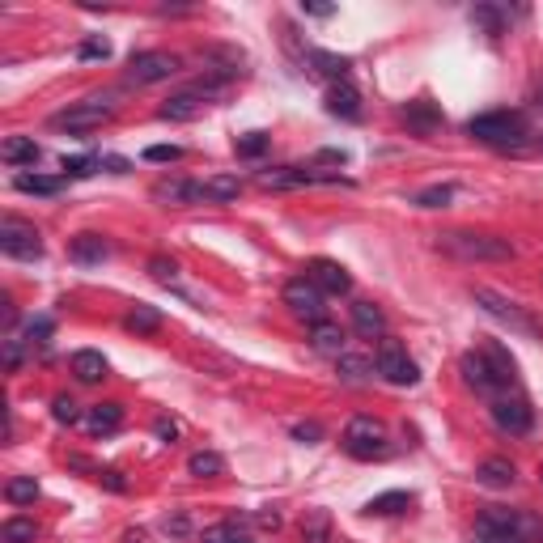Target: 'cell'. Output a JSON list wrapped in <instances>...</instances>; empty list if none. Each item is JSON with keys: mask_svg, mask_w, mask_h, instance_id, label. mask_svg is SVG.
<instances>
[{"mask_svg": "<svg viewBox=\"0 0 543 543\" xmlns=\"http://www.w3.org/2000/svg\"><path fill=\"white\" fill-rule=\"evenodd\" d=\"M437 251L463 263H509L518 255L509 238L476 234V230H446V234H437Z\"/></svg>", "mask_w": 543, "mask_h": 543, "instance_id": "6da1fadb", "label": "cell"}, {"mask_svg": "<svg viewBox=\"0 0 543 543\" xmlns=\"http://www.w3.org/2000/svg\"><path fill=\"white\" fill-rule=\"evenodd\" d=\"M458 370H463V383H467L471 391H480V395H488V399L506 395L509 386H514V361L497 344L480 348V353H467V357L458 361Z\"/></svg>", "mask_w": 543, "mask_h": 543, "instance_id": "7a4b0ae2", "label": "cell"}, {"mask_svg": "<svg viewBox=\"0 0 543 543\" xmlns=\"http://www.w3.org/2000/svg\"><path fill=\"white\" fill-rule=\"evenodd\" d=\"M467 136H476L480 145H493V149H522L527 145V124L514 111H488L471 119Z\"/></svg>", "mask_w": 543, "mask_h": 543, "instance_id": "3957f363", "label": "cell"}, {"mask_svg": "<svg viewBox=\"0 0 543 543\" xmlns=\"http://www.w3.org/2000/svg\"><path fill=\"white\" fill-rule=\"evenodd\" d=\"M111 115H115V94H89V98L56 111L47 124L56 128V132H94V128H102Z\"/></svg>", "mask_w": 543, "mask_h": 543, "instance_id": "277c9868", "label": "cell"}, {"mask_svg": "<svg viewBox=\"0 0 543 543\" xmlns=\"http://www.w3.org/2000/svg\"><path fill=\"white\" fill-rule=\"evenodd\" d=\"M225 81H212V77H204V81H196V86L179 89V94H170V98L161 102V119H174V124H187V119H196L204 107H212L217 98H225Z\"/></svg>", "mask_w": 543, "mask_h": 543, "instance_id": "5b68a950", "label": "cell"}, {"mask_svg": "<svg viewBox=\"0 0 543 543\" xmlns=\"http://www.w3.org/2000/svg\"><path fill=\"white\" fill-rule=\"evenodd\" d=\"M471 302L488 314V319H497L501 327H509L514 335H527V340H543V332H539V323L527 314V310L518 306V302H509L506 293H497V289H476L471 293Z\"/></svg>", "mask_w": 543, "mask_h": 543, "instance_id": "8992f818", "label": "cell"}, {"mask_svg": "<svg viewBox=\"0 0 543 543\" xmlns=\"http://www.w3.org/2000/svg\"><path fill=\"white\" fill-rule=\"evenodd\" d=\"M344 450L353 458H386L391 455V437H386V425L374 416H353L344 425Z\"/></svg>", "mask_w": 543, "mask_h": 543, "instance_id": "52a82bcc", "label": "cell"}, {"mask_svg": "<svg viewBox=\"0 0 543 543\" xmlns=\"http://www.w3.org/2000/svg\"><path fill=\"white\" fill-rule=\"evenodd\" d=\"M374 370L383 374L391 386H416V383H420L416 361L407 357V348L399 344L395 335H383V340H378V353H374Z\"/></svg>", "mask_w": 543, "mask_h": 543, "instance_id": "ba28073f", "label": "cell"}, {"mask_svg": "<svg viewBox=\"0 0 543 543\" xmlns=\"http://www.w3.org/2000/svg\"><path fill=\"white\" fill-rule=\"evenodd\" d=\"M0 251L9 255V260H43V238L30 221L22 217H0Z\"/></svg>", "mask_w": 543, "mask_h": 543, "instance_id": "9c48e42d", "label": "cell"}, {"mask_svg": "<svg viewBox=\"0 0 543 543\" xmlns=\"http://www.w3.org/2000/svg\"><path fill=\"white\" fill-rule=\"evenodd\" d=\"M284 306L293 310L297 319H306V323H323V319H327V293H323L310 276H297V281L284 284Z\"/></svg>", "mask_w": 543, "mask_h": 543, "instance_id": "30bf717a", "label": "cell"}, {"mask_svg": "<svg viewBox=\"0 0 543 543\" xmlns=\"http://www.w3.org/2000/svg\"><path fill=\"white\" fill-rule=\"evenodd\" d=\"M179 68H183V60L174 51H140L128 64V81L132 86H158V81H170Z\"/></svg>", "mask_w": 543, "mask_h": 543, "instance_id": "8fae6325", "label": "cell"}, {"mask_svg": "<svg viewBox=\"0 0 543 543\" xmlns=\"http://www.w3.org/2000/svg\"><path fill=\"white\" fill-rule=\"evenodd\" d=\"M493 420L501 433H514V437H522V433H531L535 425V412L531 404L522 395H497L493 399Z\"/></svg>", "mask_w": 543, "mask_h": 543, "instance_id": "7c38bea8", "label": "cell"}, {"mask_svg": "<svg viewBox=\"0 0 543 543\" xmlns=\"http://www.w3.org/2000/svg\"><path fill=\"white\" fill-rule=\"evenodd\" d=\"M200 64H204V73H209L212 81H225V86H230L234 77L247 73V68H242V64H247V56H242L238 47H209V51H200Z\"/></svg>", "mask_w": 543, "mask_h": 543, "instance_id": "4fadbf2b", "label": "cell"}, {"mask_svg": "<svg viewBox=\"0 0 543 543\" xmlns=\"http://www.w3.org/2000/svg\"><path fill=\"white\" fill-rule=\"evenodd\" d=\"M310 183H340V174H310V170H293V166H276V170L260 174L263 191H289V187H310Z\"/></svg>", "mask_w": 543, "mask_h": 543, "instance_id": "5bb4252c", "label": "cell"}, {"mask_svg": "<svg viewBox=\"0 0 543 543\" xmlns=\"http://www.w3.org/2000/svg\"><path fill=\"white\" fill-rule=\"evenodd\" d=\"M153 200L161 204H200L204 200V183H191V179H158L153 183Z\"/></svg>", "mask_w": 543, "mask_h": 543, "instance_id": "9a60e30c", "label": "cell"}, {"mask_svg": "<svg viewBox=\"0 0 543 543\" xmlns=\"http://www.w3.org/2000/svg\"><path fill=\"white\" fill-rule=\"evenodd\" d=\"M306 276L319 284L323 293H335V297L353 289V276H348V268H344V263H335V260H314Z\"/></svg>", "mask_w": 543, "mask_h": 543, "instance_id": "2e32d148", "label": "cell"}, {"mask_svg": "<svg viewBox=\"0 0 543 543\" xmlns=\"http://www.w3.org/2000/svg\"><path fill=\"white\" fill-rule=\"evenodd\" d=\"M476 531H506V535H518V539H527L531 535V522L522 518V514H514V509H484L480 522H476Z\"/></svg>", "mask_w": 543, "mask_h": 543, "instance_id": "e0dca14e", "label": "cell"}, {"mask_svg": "<svg viewBox=\"0 0 543 543\" xmlns=\"http://www.w3.org/2000/svg\"><path fill=\"white\" fill-rule=\"evenodd\" d=\"M353 327H357L365 340H383L386 335L383 306H374V302H353Z\"/></svg>", "mask_w": 543, "mask_h": 543, "instance_id": "ac0fdd59", "label": "cell"}, {"mask_svg": "<svg viewBox=\"0 0 543 543\" xmlns=\"http://www.w3.org/2000/svg\"><path fill=\"white\" fill-rule=\"evenodd\" d=\"M327 111L340 115V119H361V94L348 81H335L327 89Z\"/></svg>", "mask_w": 543, "mask_h": 543, "instance_id": "d6986e66", "label": "cell"}, {"mask_svg": "<svg viewBox=\"0 0 543 543\" xmlns=\"http://www.w3.org/2000/svg\"><path fill=\"white\" fill-rule=\"evenodd\" d=\"M0 158H5V166H35L43 158V149L35 145V136H9L0 145Z\"/></svg>", "mask_w": 543, "mask_h": 543, "instance_id": "ffe728a7", "label": "cell"}, {"mask_svg": "<svg viewBox=\"0 0 543 543\" xmlns=\"http://www.w3.org/2000/svg\"><path fill=\"white\" fill-rule=\"evenodd\" d=\"M514 476H518V471H514L509 458H484L480 467H476V480H480L484 488H509Z\"/></svg>", "mask_w": 543, "mask_h": 543, "instance_id": "44dd1931", "label": "cell"}, {"mask_svg": "<svg viewBox=\"0 0 543 543\" xmlns=\"http://www.w3.org/2000/svg\"><path fill=\"white\" fill-rule=\"evenodd\" d=\"M310 348H314V353H327V357H340V353H344V332L327 319L314 323V327H310Z\"/></svg>", "mask_w": 543, "mask_h": 543, "instance_id": "7402d4cb", "label": "cell"}, {"mask_svg": "<svg viewBox=\"0 0 543 543\" xmlns=\"http://www.w3.org/2000/svg\"><path fill=\"white\" fill-rule=\"evenodd\" d=\"M68 255H73L77 263H102L107 260V255H111V247H107V242H102V234H77L73 238V247H68Z\"/></svg>", "mask_w": 543, "mask_h": 543, "instance_id": "603a6c76", "label": "cell"}, {"mask_svg": "<svg viewBox=\"0 0 543 543\" xmlns=\"http://www.w3.org/2000/svg\"><path fill=\"white\" fill-rule=\"evenodd\" d=\"M335 370H340L344 383L361 386V383H370V378H374V361L361 357V353H340V357H335Z\"/></svg>", "mask_w": 543, "mask_h": 543, "instance_id": "cb8c5ba5", "label": "cell"}, {"mask_svg": "<svg viewBox=\"0 0 543 543\" xmlns=\"http://www.w3.org/2000/svg\"><path fill=\"white\" fill-rule=\"evenodd\" d=\"M73 374L81 383H102L107 378V357L94 353V348H81V353H73Z\"/></svg>", "mask_w": 543, "mask_h": 543, "instance_id": "d4e9b609", "label": "cell"}, {"mask_svg": "<svg viewBox=\"0 0 543 543\" xmlns=\"http://www.w3.org/2000/svg\"><path fill=\"white\" fill-rule=\"evenodd\" d=\"M124 425V407L119 404H94L86 416V429L89 433H115Z\"/></svg>", "mask_w": 543, "mask_h": 543, "instance_id": "484cf974", "label": "cell"}, {"mask_svg": "<svg viewBox=\"0 0 543 543\" xmlns=\"http://www.w3.org/2000/svg\"><path fill=\"white\" fill-rule=\"evenodd\" d=\"M306 60L314 64L310 73L332 77V86H335V81H344V77H348V68H353V64H348L344 56H332V51H306Z\"/></svg>", "mask_w": 543, "mask_h": 543, "instance_id": "4316f807", "label": "cell"}, {"mask_svg": "<svg viewBox=\"0 0 543 543\" xmlns=\"http://www.w3.org/2000/svg\"><path fill=\"white\" fill-rule=\"evenodd\" d=\"M238 191H242V183H238L234 174H212V179H204V200H209V204H230V200H238Z\"/></svg>", "mask_w": 543, "mask_h": 543, "instance_id": "83f0119b", "label": "cell"}, {"mask_svg": "<svg viewBox=\"0 0 543 543\" xmlns=\"http://www.w3.org/2000/svg\"><path fill=\"white\" fill-rule=\"evenodd\" d=\"M302 539L306 543H332V514L327 509H310L302 522Z\"/></svg>", "mask_w": 543, "mask_h": 543, "instance_id": "f1b7e54d", "label": "cell"}, {"mask_svg": "<svg viewBox=\"0 0 543 543\" xmlns=\"http://www.w3.org/2000/svg\"><path fill=\"white\" fill-rule=\"evenodd\" d=\"M187 471L196 480H212V476H225V458L212 455V450H196V455L187 458Z\"/></svg>", "mask_w": 543, "mask_h": 543, "instance_id": "f546056e", "label": "cell"}, {"mask_svg": "<svg viewBox=\"0 0 543 543\" xmlns=\"http://www.w3.org/2000/svg\"><path fill=\"white\" fill-rule=\"evenodd\" d=\"M5 501H9V506H35L38 484L30 480V476H13V480L5 484Z\"/></svg>", "mask_w": 543, "mask_h": 543, "instance_id": "4dcf8cb0", "label": "cell"}, {"mask_svg": "<svg viewBox=\"0 0 543 543\" xmlns=\"http://www.w3.org/2000/svg\"><path fill=\"white\" fill-rule=\"evenodd\" d=\"M13 187L26 191V196H56V191H60V179H47V174H17Z\"/></svg>", "mask_w": 543, "mask_h": 543, "instance_id": "1f68e13d", "label": "cell"}, {"mask_svg": "<svg viewBox=\"0 0 543 543\" xmlns=\"http://www.w3.org/2000/svg\"><path fill=\"white\" fill-rule=\"evenodd\" d=\"M471 22L480 26L488 38L506 35V17H501V9H493V5H476V9H471Z\"/></svg>", "mask_w": 543, "mask_h": 543, "instance_id": "d6a6232c", "label": "cell"}, {"mask_svg": "<svg viewBox=\"0 0 543 543\" xmlns=\"http://www.w3.org/2000/svg\"><path fill=\"white\" fill-rule=\"evenodd\" d=\"M35 518H5V527H0V543H35Z\"/></svg>", "mask_w": 543, "mask_h": 543, "instance_id": "836d02e7", "label": "cell"}, {"mask_svg": "<svg viewBox=\"0 0 543 543\" xmlns=\"http://www.w3.org/2000/svg\"><path fill=\"white\" fill-rule=\"evenodd\" d=\"M124 323H128V332H136V335H153L161 327V314L153 306H136Z\"/></svg>", "mask_w": 543, "mask_h": 543, "instance_id": "e575fe53", "label": "cell"}, {"mask_svg": "<svg viewBox=\"0 0 543 543\" xmlns=\"http://www.w3.org/2000/svg\"><path fill=\"white\" fill-rule=\"evenodd\" d=\"M450 200H455V187L437 183V187H425V191H416V200H412V204H416V209H446Z\"/></svg>", "mask_w": 543, "mask_h": 543, "instance_id": "d590c367", "label": "cell"}, {"mask_svg": "<svg viewBox=\"0 0 543 543\" xmlns=\"http://www.w3.org/2000/svg\"><path fill=\"white\" fill-rule=\"evenodd\" d=\"M407 506H412V493H383L365 506V514H404Z\"/></svg>", "mask_w": 543, "mask_h": 543, "instance_id": "8d00e7d4", "label": "cell"}, {"mask_svg": "<svg viewBox=\"0 0 543 543\" xmlns=\"http://www.w3.org/2000/svg\"><path fill=\"white\" fill-rule=\"evenodd\" d=\"M407 124H412V128H420V132H433V128L442 124V119L433 115V107H429V102H416V107H407Z\"/></svg>", "mask_w": 543, "mask_h": 543, "instance_id": "74e56055", "label": "cell"}, {"mask_svg": "<svg viewBox=\"0 0 543 543\" xmlns=\"http://www.w3.org/2000/svg\"><path fill=\"white\" fill-rule=\"evenodd\" d=\"M51 416L60 420V425H77V420H81V407H77V399L56 395V404H51Z\"/></svg>", "mask_w": 543, "mask_h": 543, "instance_id": "f35d334b", "label": "cell"}, {"mask_svg": "<svg viewBox=\"0 0 543 543\" xmlns=\"http://www.w3.org/2000/svg\"><path fill=\"white\" fill-rule=\"evenodd\" d=\"M149 276H153V281H161V284H170L174 276H179V263L166 260V255H153V260H149Z\"/></svg>", "mask_w": 543, "mask_h": 543, "instance_id": "ab89813d", "label": "cell"}, {"mask_svg": "<svg viewBox=\"0 0 543 543\" xmlns=\"http://www.w3.org/2000/svg\"><path fill=\"white\" fill-rule=\"evenodd\" d=\"M77 56H81V60H111V43H107V38H86V43L77 47Z\"/></svg>", "mask_w": 543, "mask_h": 543, "instance_id": "60d3db41", "label": "cell"}, {"mask_svg": "<svg viewBox=\"0 0 543 543\" xmlns=\"http://www.w3.org/2000/svg\"><path fill=\"white\" fill-rule=\"evenodd\" d=\"M22 361H26V340L9 335L5 340V370H22Z\"/></svg>", "mask_w": 543, "mask_h": 543, "instance_id": "b9f144b4", "label": "cell"}, {"mask_svg": "<svg viewBox=\"0 0 543 543\" xmlns=\"http://www.w3.org/2000/svg\"><path fill=\"white\" fill-rule=\"evenodd\" d=\"M94 166H102V158H64V174H73V179L94 174Z\"/></svg>", "mask_w": 543, "mask_h": 543, "instance_id": "7bdbcfd3", "label": "cell"}, {"mask_svg": "<svg viewBox=\"0 0 543 543\" xmlns=\"http://www.w3.org/2000/svg\"><path fill=\"white\" fill-rule=\"evenodd\" d=\"M263 149H268V136L263 132H247L242 140H238V153H242V158H260Z\"/></svg>", "mask_w": 543, "mask_h": 543, "instance_id": "ee69618b", "label": "cell"}, {"mask_svg": "<svg viewBox=\"0 0 543 543\" xmlns=\"http://www.w3.org/2000/svg\"><path fill=\"white\" fill-rule=\"evenodd\" d=\"M161 531L170 535V539H187V535H191V518H187V514H170V518L161 522Z\"/></svg>", "mask_w": 543, "mask_h": 543, "instance_id": "f6af8a7d", "label": "cell"}, {"mask_svg": "<svg viewBox=\"0 0 543 543\" xmlns=\"http://www.w3.org/2000/svg\"><path fill=\"white\" fill-rule=\"evenodd\" d=\"M51 335V319H30L26 323V344H47Z\"/></svg>", "mask_w": 543, "mask_h": 543, "instance_id": "bcb514c9", "label": "cell"}, {"mask_svg": "<svg viewBox=\"0 0 543 543\" xmlns=\"http://www.w3.org/2000/svg\"><path fill=\"white\" fill-rule=\"evenodd\" d=\"M183 158V149L179 145H153V149H145V161H179Z\"/></svg>", "mask_w": 543, "mask_h": 543, "instance_id": "7dc6e473", "label": "cell"}, {"mask_svg": "<svg viewBox=\"0 0 543 543\" xmlns=\"http://www.w3.org/2000/svg\"><path fill=\"white\" fill-rule=\"evenodd\" d=\"M293 437H297V442H323V425L302 420V425H293Z\"/></svg>", "mask_w": 543, "mask_h": 543, "instance_id": "c3c4849f", "label": "cell"}, {"mask_svg": "<svg viewBox=\"0 0 543 543\" xmlns=\"http://www.w3.org/2000/svg\"><path fill=\"white\" fill-rule=\"evenodd\" d=\"M225 527H230V543H255V535L247 531V518H230Z\"/></svg>", "mask_w": 543, "mask_h": 543, "instance_id": "681fc988", "label": "cell"}, {"mask_svg": "<svg viewBox=\"0 0 543 543\" xmlns=\"http://www.w3.org/2000/svg\"><path fill=\"white\" fill-rule=\"evenodd\" d=\"M476 543H527L518 535H506V531H476Z\"/></svg>", "mask_w": 543, "mask_h": 543, "instance_id": "f907efd6", "label": "cell"}, {"mask_svg": "<svg viewBox=\"0 0 543 543\" xmlns=\"http://www.w3.org/2000/svg\"><path fill=\"white\" fill-rule=\"evenodd\" d=\"M255 527H260V531H276V527H281V514H276V509H260V514H255Z\"/></svg>", "mask_w": 543, "mask_h": 543, "instance_id": "816d5d0a", "label": "cell"}, {"mask_svg": "<svg viewBox=\"0 0 543 543\" xmlns=\"http://www.w3.org/2000/svg\"><path fill=\"white\" fill-rule=\"evenodd\" d=\"M98 480L107 484L111 493H124V488H128V480H124V476H119V471H102V467H98Z\"/></svg>", "mask_w": 543, "mask_h": 543, "instance_id": "f5cc1de1", "label": "cell"}, {"mask_svg": "<svg viewBox=\"0 0 543 543\" xmlns=\"http://www.w3.org/2000/svg\"><path fill=\"white\" fill-rule=\"evenodd\" d=\"M200 543H230V527H225V522L221 527H209V531L200 535Z\"/></svg>", "mask_w": 543, "mask_h": 543, "instance_id": "db71d44e", "label": "cell"}, {"mask_svg": "<svg viewBox=\"0 0 543 543\" xmlns=\"http://www.w3.org/2000/svg\"><path fill=\"white\" fill-rule=\"evenodd\" d=\"M153 433H158V437H166V442H174V437H179V425H174V420H158V425H153Z\"/></svg>", "mask_w": 543, "mask_h": 543, "instance_id": "11a10c76", "label": "cell"}, {"mask_svg": "<svg viewBox=\"0 0 543 543\" xmlns=\"http://www.w3.org/2000/svg\"><path fill=\"white\" fill-rule=\"evenodd\" d=\"M319 161H335V166H344V161H348V153H344V149H323V153H319Z\"/></svg>", "mask_w": 543, "mask_h": 543, "instance_id": "9f6ffc18", "label": "cell"}, {"mask_svg": "<svg viewBox=\"0 0 543 543\" xmlns=\"http://www.w3.org/2000/svg\"><path fill=\"white\" fill-rule=\"evenodd\" d=\"M310 17H332V5H302Z\"/></svg>", "mask_w": 543, "mask_h": 543, "instance_id": "6f0895ef", "label": "cell"}]
</instances>
